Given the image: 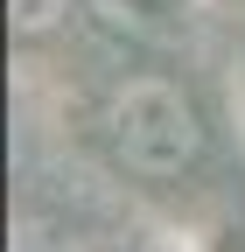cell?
Returning <instances> with one entry per match:
<instances>
[{"instance_id":"obj_1","label":"cell","mask_w":245,"mask_h":252,"mask_svg":"<svg viewBox=\"0 0 245 252\" xmlns=\"http://www.w3.org/2000/svg\"><path fill=\"white\" fill-rule=\"evenodd\" d=\"M98 133L140 182H182L203 161V112L175 77H119L98 98Z\"/></svg>"},{"instance_id":"obj_2","label":"cell","mask_w":245,"mask_h":252,"mask_svg":"<svg viewBox=\"0 0 245 252\" xmlns=\"http://www.w3.org/2000/svg\"><path fill=\"white\" fill-rule=\"evenodd\" d=\"M7 252H98L77 224H63V217H49V210H21L14 217V238Z\"/></svg>"},{"instance_id":"obj_3","label":"cell","mask_w":245,"mask_h":252,"mask_svg":"<svg viewBox=\"0 0 245 252\" xmlns=\"http://www.w3.org/2000/svg\"><path fill=\"white\" fill-rule=\"evenodd\" d=\"M14 7V35H49V28H63V14H70V0H7Z\"/></svg>"}]
</instances>
